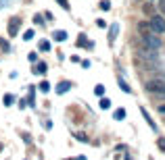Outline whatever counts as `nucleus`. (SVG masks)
<instances>
[{
  "instance_id": "6ab92c4d",
  "label": "nucleus",
  "mask_w": 165,
  "mask_h": 160,
  "mask_svg": "<svg viewBox=\"0 0 165 160\" xmlns=\"http://www.w3.org/2000/svg\"><path fill=\"white\" fill-rule=\"evenodd\" d=\"M96 94L103 96V94H105V87H103V85H96Z\"/></svg>"
},
{
  "instance_id": "9d476101",
  "label": "nucleus",
  "mask_w": 165,
  "mask_h": 160,
  "mask_svg": "<svg viewBox=\"0 0 165 160\" xmlns=\"http://www.w3.org/2000/svg\"><path fill=\"white\" fill-rule=\"evenodd\" d=\"M36 73H40V75H42V73H46V65H44V62L36 65Z\"/></svg>"
},
{
  "instance_id": "20e7f679",
  "label": "nucleus",
  "mask_w": 165,
  "mask_h": 160,
  "mask_svg": "<svg viewBox=\"0 0 165 160\" xmlns=\"http://www.w3.org/2000/svg\"><path fill=\"white\" fill-rule=\"evenodd\" d=\"M138 56L144 58V60H148V62H157V50L148 48V46H140V48H138Z\"/></svg>"
},
{
  "instance_id": "ddd939ff",
  "label": "nucleus",
  "mask_w": 165,
  "mask_h": 160,
  "mask_svg": "<svg viewBox=\"0 0 165 160\" xmlns=\"http://www.w3.org/2000/svg\"><path fill=\"white\" fill-rule=\"evenodd\" d=\"M11 104H13V96L6 94V96H4V106H11Z\"/></svg>"
},
{
  "instance_id": "5701e85b",
  "label": "nucleus",
  "mask_w": 165,
  "mask_h": 160,
  "mask_svg": "<svg viewBox=\"0 0 165 160\" xmlns=\"http://www.w3.org/2000/svg\"><path fill=\"white\" fill-rule=\"evenodd\" d=\"M159 148H161V150H163V152H165V141H163V139L159 141Z\"/></svg>"
},
{
  "instance_id": "1a4fd4ad",
  "label": "nucleus",
  "mask_w": 165,
  "mask_h": 160,
  "mask_svg": "<svg viewBox=\"0 0 165 160\" xmlns=\"http://www.w3.org/2000/svg\"><path fill=\"white\" fill-rule=\"evenodd\" d=\"M115 119H117V121H121V119H126V110H123V108H119V110H115Z\"/></svg>"
},
{
  "instance_id": "f03ea898",
  "label": "nucleus",
  "mask_w": 165,
  "mask_h": 160,
  "mask_svg": "<svg viewBox=\"0 0 165 160\" xmlns=\"http://www.w3.org/2000/svg\"><path fill=\"white\" fill-rule=\"evenodd\" d=\"M142 42H144V46H148V48H153V50H159V48L163 46L161 44V37H159L157 34H153V31L142 35Z\"/></svg>"
},
{
  "instance_id": "7ed1b4c3",
  "label": "nucleus",
  "mask_w": 165,
  "mask_h": 160,
  "mask_svg": "<svg viewBox=\"0 0 165 160\" xmlns=\"http://www.w3.org/2000/svg\"><path fill=\"white\" fill-rule=\"evenodd\" d=\"M148 23H151V29H153V34H157V35H163V34H165V19H163V17L155 15V17H153Z\"/></svg>"
},
{
  "instance_id": "412c9836",
  "label": "nucleus",
  "mask_w": 165,
  "mask_h": 160,
  "mask_svg": "<svg viewBox=\"0 0 165 160\" xmlns=\"http://www.w3.org/2000/svg\"><path fill=\"white\" fill-rule=\"evenodd\" d=\"M0 46H2V48H4V50H9V44H6V42H4V40H0Z\"/></svg>"
},
{
  "instance_id": "2eb2a0df",
  "label": "nucleus",
  "mask_w": 165,
  "mask_h": 160,
  "mask_svg": "<svg viewBox=\"0 0 165 160\" xmlns=\"http://www.w3.org/2000/svg\"><path fill=\"white\" fill-rule=\"evenodd\" d=\"M32 37H34V29H29V31L23 34V40H32Z\"/></svg>"
},
{
  "instance_id": "4468645a",
  "label": "nucleus",
  "mask_w": 165,
  "mask_h": 160,
  "mask_svg": "<svg viewBox=\"0 0 165 160\" xmlns=\"http://www.w3.org/2000/svg\"><path fill=\"white\" fill-rule=\"evenodd\" d=\"M119 85H121V90H123V91H130V85H128L123 79H119Z\"/></svg>"
},
{
  "instance_id": "aec40b11",
  "label": "nucleus",
  "mask_w": 165,
  "mask_h": 160,
  "mask_svg": "<svg viewBox=\"0 0 165 160\" xmlns=\"http://www.w3.org/2000/svg\"><path fill=\"white\" fill-rule=\"evenodd\" d=\"M159 11L165 12V0H159Z\"/></svg>"
},
{
  "instance_id": "6e6552de",
  "label": "nucleus",
  "mask_w": 165,
  "mask_h": 160,
  "mask_svg": "<svg viewBox=\"0 0 165 160\" xmlns=\"http://www.w3.org/2000/svg\"><path fill=\"white\" fill-rule=\"evenodd\" d=\"M69 87H71L69 83H67V81H63V83H59V85H57V94H63V91L69 90Z\"/></svg>"
},
{
  "instance_id": "0eeeda50",
  "label": "nucleus",
  "mask_w": 165,
  "mask_h": 160,
  "mask_svg": "<svg viewBox=\"0 0 165 160\" xmlns=\"http://www.w3.org/2000/svg\"><path fill=\"white\" fill-rule=\"evenodd\" d=\"M38 50H40V52H48V50H50V42H48V40H40Z\"/></svg>"
},
{
  "instance_id": "4be33fe9",
  "label": "nucleus",
  "mask_w": 165,
  "mask_h": 160,
  "mask_svg": "<svg viewBox=\"0 0 165 160\" xmlns=\"http://www.w3.org/2000/svg\"><path fill=\"white\" fill-rule=\"evenodd\" d=\"M157 110H159V112H161V114H163V116H165V106H163V104H161V106H159Z\"/></svg>"
},
{
  "instance_id": "39448f33",
  "label": "nucleus",
  "mask_w": 165,
  "mask_h": 160,
  "mask_svg": "<svg viewBox=\"0 0 165 160\" xmlns=\"http://www.w3.org/2000/svg\"><path fill=\"white\" fill-rule=\"evenodd\" d=\"M19 25H21V19H19V17H15V19L9 23V34H11V35H17V31H19Z\"/></svg>"
},
{
  "instance_id": "f8f14e48",
  "label": "nucleus",
  "mask_w": 165,
  "mask_h": 160,
  "mask_svg": "<svg viewBox=\"0 0 165 160\" xmlns=\"http://www.w3.org/2000/svg\"><path fill=\"white\" fill-rule=\"evenodd\" d=\"M100 9H103V11H109V9H111V2H109V0H103V2H100Z\"/></svg>"
},
{
  "instance_id": "9b49d317",
  "label": "nucleus",
  "mask_w": 165,
  "mask_h": 160,
  "mask_svg": "<svg viewBox=\"0 0 165 160\" xmlns=\"http://www.w3.org/2000/svg\"><path fill=\"white\" fill-rule=\"evenodd\" d=\"M54 40H67V34L65 31H54Z\"/></svg>"
},
{
  "instance_id": "f3484780",
  "label": "nucleus",
  "mask_w": 165,
  "mask_h": 160,
  "mask_svg": "<svg viewBox=\"0 0 165 160\" xmlns=\"http://www.w3.org/2000/svg\"><path fill=\"white\" fill-rule=\"evenodd\" d=\"M109 106H111V102H109L107 98H103V100H100V108H109Z\"/></svg>"
},
{
  "instance_id": "dca6fc26",
  "label": "nucleus",
  "mask_w": 165,
  "mask_h": 160,
  "mask_svg": "<svg viewBox=\"0 0 165 160\" xmlns=\"http://www.w3.org/2000/svg\"><path fill=\"white\" fill-rule=\"evenodd\" d=\"M40 90H42V91H48V90H50V85H48V81H42V83H40Z\"/></svg>"
},
{
  "instance_id": "a211bd4d",
  "label": "nucleus",
  "mask_w": 165,
  "mask_h": 160,
  "mask_svg": "<svg viewBox=\"0 0 165 160\" xmlns=\"http://www.w3.org/2000/svg\"><path fill=\"white\" fill-rule=\"evenodd\" d=\"M57 2H59L63 9H67V11H69V2H67V0H57Z\"/></svg>"
},
{
  "instance_id": "b1692460",
  "label": "nucleus",
  "mask_w": 165,
  "mask_h": 160,
  "mask_svg": "<svg viewBox=\"0 0 165 160\" xmlns=\"http://www.w3.org/2000/svg\"><path fill=\"white\" fill-rule=\"evenodd\" d=\"M146 2H153V0H146Z\"/></svg>"
},
{
  "instance_id": "423d86ee",
  "label": "nucleus",
  "mask_w": 165,
  "mask_h": 160,
  "mask_svg": "<svg viewBox=\"0 0 165 160\" xmlns=\"http://www.w3.org/2000/svg\"><path fill=\"white\" fill-rule=\"evenodd\" d=\"M138 31H140V35H144V34H151V31H153V29H151V23L140 21V23H138Z\"/></svg>"
},
{
  "instance_id": "f257e3e1",
  "label": "nucleus",
  "mask_w": 165,
  "mask_h": 160,
  "mask_svg": "<svg viewBox=\"0 0 165 160\" xmlns=\"http://www.w3.org/2000/svg\"><path fill=\"white\" fill-rule=\"evenodd\" d=\"M144 90L153 96H159V98H165V81L163 79H148L144 83Z\"/></svg>"
}]
</instances>
